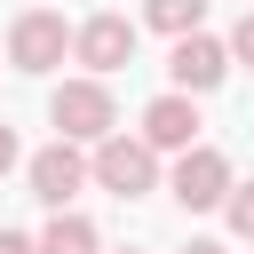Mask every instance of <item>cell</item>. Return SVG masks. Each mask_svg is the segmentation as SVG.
Masks as SVG:
<instances>
[{
	"label": "cell",
	"mask_w": 254,
	"mask_h": 254,
	"mask_svg": "<svg viewBox=\"0 0 254 254\" xmlns=\"http://www.w3.org/2000/svg\"><path fill=\"white\" fill-rule=\"evenodd\" d=\"M119 254H135V246H119Z\"/></svg>",
	"instance_id": "16"
},
{
	"label": "cell",
	"mask_w": 254,
	"mask_h": 254,
	"mask_svg": "<svg viewBox=\"0 0 254 254\" xmlns=\"http://www.w3.org/2000/svg\"><path fill=\"white\" fill-rule=\"evenodd\" d=\"M143 24L167 32V40H175V32H198V24H206V0H143Z\"/></svg>",
	"instance_id": "10"
},
{
	"label": "cell",
	"mask_w": 254,
	"mask_h": 254,
	"mask_svg": "<svg viewBox=\"0 0 254 254\" xmlns=\"http://www.w3.org/2000/svg\"><path fill=\"white\" fill-rule=\"evenodd\" d=\"M87 183L95 190H111V198H143V190H159V151L143 143V135H95L87 143Z\"/></svg>",
	"instance_id": "1"
},
{
	"label": "cell",
	"mask_w": 254,
	"mask_h": 254,
	"mask_svg": "<svg viewBox=\"0 0 254 254\" xmlns=\"http://www.w3.org/2000/svg\"><path fill=\"white\" fill-rule=\"evenodd\" d=\"M167 79H175L183 95H206V87H222V79H230V48H222L214 32H175Z\"/></svg>",
	"instance_id": "7"
},
{
	"label": "cell",
	"mask_w": 254,
	"mask_h": 254,
	"mask_svg": "<svg viewBox=\"0 0 254 254\" xmlns=\"http://www.w3.org/2000/svg\"><path fill=\"white\" fill-rule=\"evenodd\" d=\"M8 167H24V143H16V127L0 119V175H8Z\"/></svg>",
	"instance_id": "13"
},
{
	"label": "cell",
	"mask_w": 254,
	"mask_h": 254,
	"mask_svg": "<svg viewBox=\"0 0 254 254\" xmlns=\"http://www.w3.org/2000/svg\"><path fill=\"white\" fill-rule=\"evenodd\" d=\"M24 183H32V198H40V206H71V198L87 190V151H79L71 135H56L48 151H32V159H24Z\"/></svg>",
	"instance_id": "4"
},
{
	"label": "cell",
	"mask_w": 254,
	"mask_h": 254,
	"mask_svg": "<svg viewBox=\"0 0 254 254\" xmlns=\"http://www.w3.org/2000/svg\"><path fill=\"white\" fill-rule=\"evenodd\" d=\"M48 119H56V135L95 143V135H111V127H119V103H111V87L87 71V79H64V87L48 95Z\"/></svg>",
	"instance_id": "2"
},
{
	"label": "cell",
	"mask_w": 254,
	"mask_h": 254,
	"mask_svg": "<svg viewBox=\"0 0 254 254\" xmlns=\"http://www.w3.org/2000/svg\"><path fill=\"white\" fill-rule=\"evenodd\" d=\"M71 56V24L56 16V8H24L16 24H8V64L16 71H56Z\"/></svg>",
	"instance_id": "3"
},
{
	"label": "cell",
	"mask_w": 254,
	"mask_h": 254,
	"mask_svg": "<svg viewBox=\"0 0 254 254\" xmlns=\"http://www.w3.org/2000/svg\"><path fill=\"white\" fill-rule=\"evenodd\" d=\"M183 254H230V246H222V238H190Z\"/></svg>",
	"instance_id": "15"
},
{
	"label": "cell",
	"mask_w": 254,
	"mask_h": 254,
	"mask_svg": "<svg viewBox=\"0 0 254 254\" xmlns=\"http://www.w3.org/2000/svg\"><path fill=\"white\" fill-rule=\"evenodd\" d=\"M0 254H40V246H32L24 230H0Z\"/></svg>",
	"instance_id": "14"
},
{
	"label": "cell",
	"mask_w": 254,
	"mask_h": 254,
	"mask_svg": "<svg viewBox=\"0 0 254 254\" xmlns=\"http://www.w3.org/2000/svg\"><path fill=\"white\" fill-rule=\"evenodd\" d=\"M167 190H175L190 214H206V206H222V190H230V159H222L214 143H183V151H175Z\"/></svg>",
	"instance_id": "5"
},
{
	"label": "cell",
	"mask_w": 254,
	"mask_h": 254,
	"mask_svg": "<svg viewBox=\"0 0 254 254\" xmlns=\"http://www.w3.org/2000/svg\"><path fill=\"white\" fill-rule=\"evenodd\" d=\"M198 95H183V87H167V95H151L143 103V143L151 151H183V143H198Z\"/></svg>",
	"instance_id": "8"
},
{
	"label": "cell",
	"mask_w": 254,
	"mask_h": 254,
	"mask_svg": "<svg viewBox=\"0 0 254 254\" xmlns=\"http://www.w3.org/2000/svg\"><path fill=\"white\" fill-rule=\"evenodd\" d=\"M32 246H40V254H103L95 222H87V214H71V206H56V222H48Z\"/></svg>",
	"instance_id": "9"
},
{
	"label": "cell",
	"mask_w": 254,
	"mask_h": 254,
	"mask_svg": "<svg viewBox=\"0 0 254 254\" xmlns=\"http://www.w3.org/2000/svg\"><path fill=\"white\" fill-rule=\"evenodd\" d=\"M71 56L95 71V79H111L119 64H135V24L119 16V8H103V16H87V24H71Z\"/></svg>",
	"instance_id": "6"
},
{
	"label": "cell",
	"mask_w": 254,
	"mask_h": 254,
	"mask_svg": "<svg viewBox=\"0 0 254 254\" xmlns=\"http://www.w3.org/2000/svg\"><path fill=\"white\" fill-rule=\"evenodd\" d=\"M222 222H230V238H246V246H254V183H238V175H230V190H222Z\"/></svg>",
	"instance_id": "11"
},
{
	"label": "cell",
	"mask_w": 254,
	"mask_h": 254,
	"mask_svg": "<svg viewBox=\"0 0 254 254\" xmlns=\"http://www.w3.org/2000/svg\"><path fill=\"white\" fill-rule=\"evenodd\" d=\"M222 48H230V64H246V71H254V8H246V16H238V32H230V40H222Z\"/></svg>",
	"instance_id": "12"
}]
</instances>
